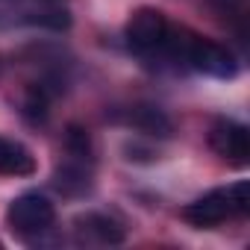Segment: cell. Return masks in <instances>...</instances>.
Here are the masks:
<instances>
[{
  "instance_id": "1",
  "label": "cell",
  "mask_w": 250,
  "mask_h": 250,
  "mask_svg": "<svg viewBox=\"0 0 250 250\" xmlns=\"http://www.w3.org/2000/svg\"><path fill=\"white\" fill-rule=\"evenodd\" d=\"M6 221H9L12 232H18V235H42V232H47V229L53 227L56 209H53V203H50L44 194H39V191H24V194H18V197L9 203Z\"/></svg>"
},
{
  "instance_id": "3",
  "label": "cell",
  "mask_w": 250,
  "mask_h": 250,
  "mask_svg": "<svg viewBox=\"0 0 250 250\" xmlns=\"http://www.w3.org/2000/svg\"><path fill=\"white\" fill-rule=\"evenodd\" d=\"M127 44L139 53H153V50H162L168 36H171V27H168V18L165 12L153 9V6H142L130 15L127 21Z\"/></svg>"
},
{
  "instance_id": "2",
  "label": "cell",
  "mask_w": 250,
  "mask_h": 250,
  "mask_svg": "<svg viewBox=\"0 0 250 250\" xmlns=\"http://www.w3.org/2000/svg\"><path fill=\"white\" fill-rule=\"evenodd\" d=\"M183 59L194 71H200L206 77H215V80H232L238 74V62H235L232 50H227L224 44H218L212 39H200V36L186 39Z\"/></svg>"
},
{
  "instance_id": "9",
  "label": "cell",
  "mask_w": 250,
  "mask_h": 250,
  "mask_svg": "<svg viewBox=\"0 0 250 250\" xmlns=\"http://www.w3.org/2000/svg\"><path fill=\"white\" fill-rule=\"evenodd\" d=\"M77 227H80L88 238H94V241H100V244H121V241H124V227H121L115 218L100 215V212H88V215L77 218Z\"/></svg>"
},
{
  "instance_id": "10",
  "label": "cell",
  "mask_w": 250,
  "mask_h": 250,
  "mask_svg": "<svg viewBox=\"0 0 250 250\" xmlns=\"http://www.w3.org/2000/svg\"><path fill=\"white\" fill-rule=\"evenodd\" d=\"M65 150L74 156V159H85V162H94V150H91V139L83 127H77V124H71L68 133H65Z\"/></svg>"
},
{
  "instance_id": "6",
  "label": "cell",
  "mask_w": 250,
  "mask_h": 250,
  "mask_svg": "<svg viewBox=\"0 0 250 250\" xmlns=\"http://www.w3.org/2000/svg\"><path fill=\"white\" fill-rule=\"evenodd\" d=\"M124 124H130L133 130L145 133V136H153V139H168L174 133V124L171 118L159 109V106H147V103H136L130 109H124L118 115Z\"/></svg>"
},
{
  "instance_id": "4",
  "label": "cell",
  "mask_w": 250,
  "mask_h": 250,
  "mask_svg": "<svg viewBox=\"0 0 250 250\" xmlns=\"http://www.w3.org/2000/svg\"><path fill=\"white\" fill-rule=\"evenodd\" d=\"M209 147L232 168L250 165V133L232 118H218L209 127Z\"/></svg>"
},
{
  "instance_id": "8",
  "label": "cell",
  "mask_w": 250,
  "mask_h": 250,
  "mask_svg": "<svg viewBox=\"0 0 250 250\" xmlns=\"http://www.w3.org/2000/svg\"><path fill=\"white\" fill-rule=\"evenodd\" d=\"M0 174L6 177H30L36 174V156L12 139L0 136Z\"/></svg>"
},
{
  "instance_id": "5",
  "label": "cell",
  "mask_w": 250,
  "mask_h": 250,
  "mask_svg": "<svg viewBox=\"0 0 250 250\" xmlns=\"http://www.w3.org/2000/svg\"><path fill=\"white\" fill-rule=\"evenodd\" d=\"M183 218L191 227L209 229V227L224 224L227 218H241V215H238V209H235V203L229 197V186H227V188H212L203 197H197L188 206H183Z\"/></svg>"
},
{
  "instance_id": "11",
  "label": "cell",
  "mask_w": 250,
  "mask_h": 250,
  "mask_svg": "<svg viewBox=\"0 0 250 250\" xmlns=\"http://www.w3.org/2000/svg\"><path fill=\"white\" fill-rule=\"evenodd\" d=\"M229 197H232L238 215H247V212H250V183H247V180L232 183V186H229Z\"/></svg>"
},
{
  "instance_id": "7",
  "label": "cell",
  "mask_w": 250,
  "mask_h": 250,
  "mask_svg": "<svg viewBox=\"0 0 250 250\" xmlns=\"http://www.w3.org/2000/svg\"><path fill=\"white\" fill-rule=\"evenodd\" d=\"M53 188L65 197H80L85 191H91V162L85 159H74L62 168H56L53 174Z\"/></svg>"
}]
</instances>
